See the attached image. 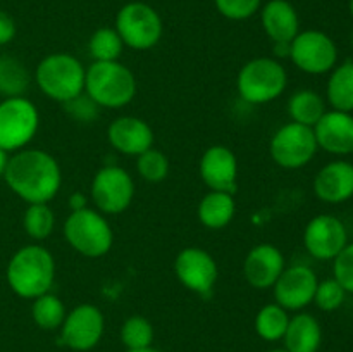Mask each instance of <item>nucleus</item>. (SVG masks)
<instances>
[{"label":"nucleus","mask_w":353,"mask_h":352,"mask_svg":"<svg viewBox=\"0 0 353 352\" xmlns=\"http://www.w3.org/2000/svg\"><path fill=\"white\" fill-rule=\"evenodd\" d=\"M317 283L319 278L309 266L295 264L285 268L272 286L276 304L285 307L288 313L305 309L314 302Z\"/></svg>","instance_id":"2eb2a0df"},{"label":"nucleus","mask_w":353,"mask_h":352,"mask_svg":"<svg viewBox=\"0 0 353 352\" xmlns=\"http://www.w3.org/2000/svg\"><path fill=\"white\" fill-rule=\"evenodd\" d=\"M105 330L103 313L93 304H79L65 314L61 326V340L76 352H88L99 345Z\"/></svg>","instance_id":"f8f14e48"},{"label":"nucleus","mask_w":353,"mask_h":352,"mask_svg":"<svg viewBox=\"0 0 353 352\" xmlns=\"http://www.w3.org/2000/svg\"><path fill=\"white\" fill-rule=\"evenodd\" d=\"M92 199L102 214H121L134 199L133 176L124 168L107 164L92 179Z\"/></svg>","instance_id":"9b49d317"},{"label":"nucleus","mask_w":353,"mask_h":352,"mask_svg":"<svg viewBox=\"0 0 353 352\" xmlns=\"http://www.w3.org/2000/svg\"><path fill=\"white\" fill-rule=\"evenodd\" d=\"M64 238L78 254L99 259L112 248L114 231L102 213L85 207L71 211L64 223Z\"/></svg>","instance_id":"423d86ee"},{"label":"nucleus","mask_w":353,"mask_h":352,"mask_svg":"<svg viewBox=\"0 0 353 352\" xmlns=\"http://www.w3.org/2000/svg\"><path fill=\"white\" fill-rule=\"evenodd\" d=\"M326 95L334 110L353 113V61L334 66L327 79Z\"/></svg>","instance_id":"b1692460"},{"label":"nucleus","mask_w":353,"mask_h":352,"mask_svg":"<svg viewBox=\"0 0 353 352\" xmlns=\"http://www.w3.org/2000/svg\"><path fill=\"white\" fill-rule=\"evenodd\" d=\"M345 299H347V292H345L343 286H341L334 278H327L317 283L314 304H316L321 311L331 313V311L340 309V307L343 306Z\"/></svg>","instance_id":"473e14b6"},{"label":"nucleus","mask_w":353,"mask_h":352,"mask_svg":"<svg viewBox=\"0 0 353 352\" xmlns=\"http://www.w3.org/2000/svg\"><path fill=\"white\" fill-rule=\"evenodd\" d=\"M290 43H292V41H290ZM290 43H286V41H278V43H274L276 55H278V57H290Z\"/></svg>","instance_id":"58836bf2"},{"label":"nucleus","mask_w":353,"mask_h":352,"mask_svg":"<svg viewBox=\"0 0 353 352\" xmlns=\"http://www.w3.org/2000/svg\"><path fill=\"white\" fill-rule=\"evenodd\" d=\"M202 182L214 192L233 193L238 190V159L226 145H212L199 162Z\"/></svg>","instance_id":"dca6fc26"},{"label":"nucleus","mask_w":353,"mask_h":352,"mask_svg":"<svg viewBox=\"0 0 353 352\" xmlns=\"http://www.w3.org/2000/svg\"><path fill=\"white\" fill-rule=\"evenodd\" d=\"M265 352H288L286 349H271V351H265Z\"/></svg>","instance_id":"79ce46f5"},{"label":"nucleus","mask_w":353,"mask_h":352,"mask_svg":"<svg viewBox=\"0 0 353 352\" xmlns=\"http://www.w3.org/2000/svg\"><path fill=\"white\" fill-rule=\"evenodd\" d=\"M333 278L345 289V292L353 295V242L333 259Z\"/></svg>","instance_id":"f704fd0d"},{"label":"nucleus","mask_w":353,"mask_h":352,"mask_svg":"<svg viewBox=\"0 0 353 352\" xmlns=\"http://www.w3.org/2000/svg\"><path fill=\"white\" fill-rule=\"evenodd\" d=\"M314 193L326 204H343L353 197V164L343 159L327 162L314 178Z\"/></svg>","instance_id":"aec40b11"},{"label":"nucleus","mask_w":353,"mask_h":352,"mask_svg":"<svg viewBox=\"0 0 353 352\" xmlns=\"http://www.w3.org/2000/svg\"><path fill=\"white\" fill-rule=\"evenodd\" d=\"M283 342L288 352H317L323 344V328L316 316L299 313L290 317Z\"/></svg>","instance_id":"4be33fe9"},{"label":"nucleus","mask_w":353,"mask_h":352,"mask_svg":"<svg viewBox=\"0 0 353 352\" xmlns=\"http://www.w3.org/2000/svg\"><path fill=\"white\" fill-rule=\"evenodd\" d=\"M285 268V255L276 245L259 244L245 257L243 276L254 289L268 290L274 286Z\"/></svg>","instance_id":"f3484780"},{"label":"nucleus","mask_w":353,"mask_h":352,"mask_svg":"<svg viewBox=\"0 0 353 352\" xmlns=\"http://www.w3.org/2000/svg\"><path fill=\"white\" fill-rule=\"evenodd\" d=\"M30 81V72L19 59L10 57V55H0V95L3 99L24 97Z\"/></svg>","instance_id":"a878e982"},{"label":"nucleus","mask_w":353,"mask_h":352,"mask_svg":"<svg viewBox=\"0 0 353 352\" xmlns=\"http://www.w3.org/2000/svg\"><path fill=\"white\" fill-rule=\"evenodd\" d=\"M290 323V314L279 304H265L255 316V331L265 342L283 340Z\"/></svg>","instance_id":"bb28decb"},{"label":"nucleus","mask_w":353,"mask_h":352,"mask_svg":"<svg viewBox=\"0 0 353 352\" xmlns=\"http://www.w3.org/2000/svg\"><path fill=\"white\" fill-rule=\"evenodd\" d=\"M347 244V226L333 214H319L312 217L303 230V245L317 261H333Z\"/></svg>","instance_id":"4468645a"},{"label":"nucleus","mask_w":353,"mask_h":352,"mask_svg":"<svg viewBox=\"0 0 353 352\" xmlns=\"http://www.w3.org/2000/svg\"><path fill=\"white\" fill-rule=\"evenodd\" d=\"M288 72L272 57H257L245 62L236 76V90L241 100L254 106L272 102L285 93Z\"/></svg>","instance_id":"39448f33"},{"label":"nucleus","mask_w":353,"mask_h":352,"mask_svg":"<svg viewBox=\"0 0 353 352\" xmlns=\"http://www.w3.org/2000/svg\"><path fill=\"white\" fill-rule=\"evenodd\" d=\"M7 162H9V152L0 147V178H3V175H6Z\"/></svg>","instance_id":"ea45409f"},{"label":"nucleus","mask_w":353,"mask_h":352,"mask_svg":"<svg viewBox=\"0 0 353 352\" xmlns=\"http://www.w3.org/2000/svg\"><path fill=\"white\" fill-rule=\"evenodd\" d=\"M290 59L307 75H326L336 66L338 47L324 31H299L290 43Z\"/></svg>","instance_id":"9d476101"},{"label":"nucleus","mask_w":353,"mask_h":352,"mask_svg":"<svg viewBox=\"0 0 353 352\" xmlns=\"http://www.w3.org/2000/svg\"><path fill=\"white\" fill-rule=\"evenodd\" d=\"M234 213H236V202L233 193L214 192V190L205 193L196 207L199 221L209 230L226 228L233 221Z\"/></svg>","instance_id":"5701e85b"},{"label":"nucleus","mask_w":353,"mask_h":352,"mask_svg":"<svg viewBox=\"0 0 353 352\" xmlns=\"http://www.w3.org/2000/svg\"><path fill=\"white\" fill-rule=\"evenodd\" d=\"M352 45H353V33H352Z\"/></svg>","instance_id":"c03bdc74"},{"label":"nucleus","mask_w":353,"mask_h":352,"mask_svg":"<svg viewBox=\"0 0 353 352\" xmlns=\"http://www.w3.org/2000/svg\"><path fill=\"white\" fill-rule=\"evenodd\" d=\"M65 314L68 311H65L64 302L50 292L33 299V304H31V317L41 330L52 331L61 328L65 320Z\"/></svg>","instance_id":"cd10ccee"},{"label":"nucleus","mask_w":353,"mask_h":352,"mask_svg":"<svg viewBox=\"0 0 353 352\" xmlns=\"http://www.w3.org/2000/svg\"><path fill=\"white\" fill-rule=\"evenodd\" d=\"M221 16L231 21H245L261 10L262 0H214Z\"/></svg>","instance_id":"72a5a7b5"},{"label":"nucleus","mask_w":353,"mask_h":352,"mask_svg":"<svg viewBox=\"0 0 353 352\" xmlns=\"http://www.w3.org/2000/svg\"><path fill=\"white\" fill-rule=\"evenodd\" d=\"M40 128V113L26 97H9L0 102V147L17 152L28 147Z\"/></svg>","instance_id":"0eeeda50"},{"label":"nucleus","mask_w":353,"mask_h":352,"mask_svg":"<svg viewBox=\"0 0 353 352\" xmlns=\"http://www.w3.org/2000/svg\"><path fill=\"white\" fill-rule=\"evenodd\" d=\"M107 138L117 152L137 157L154 147L155 140L150 124L137 116L116 117L107 128Z\"/></svg>","instance_id":"6ab92c4d"},{"label":"nucleus","mask_w":353,"mask_h":352,"mask_svg":"<svg viewBox=\"0 0 353 352\" xmlns=\"http://www.w3.org/2000/svg\"><path fill=\"white\" fill-rule=\"evenodd\" d=\"M86 69L74 55L55 52L41 59L34 71V81L45 97L65 104L85 92Z\"/></svg>","instance_id":"20e7f679"},{"label":"nucleus","mask_w":353,"mask_h":352,"mask_svg":"<svg viewBox=\"0 0 353 352\" xmlns=\"http://www.w3.org/2000/svg\"><path fill=\"white\" fill-rule=\"evenodd\" d=\"M134 72L119 61L93 62L85 75V92L99 107L121 109L137 97Z\"/></svg>","instance_id":"7ed1b4c3"},{"label":"nucleus","mask_w":353,"mask_h":352,"mask_svg":"<svg viewBox=\"0 0 353 352\" xmlns=\"http://www.w3.org/2000/svg\"><path fill=\"white\" fill-rule=\"evenodd\" d=\"M174 273L185 289L209 297L219 276V268L212 255L200 247H186L174 259Z\"/></svg>","instance_id":"ddd939ff"},{"label":"nucleus","mask_w":353,"mask_h":352,"mask_svg":"<svg viewBox=\"0 0 353 352\" xmlns=\"http://www.w3.org/2000/svg\"><path fill=\"white\" fill-rule=\"evenodd\" d=\"M123 48L124 43L116 28H99L97 31H93L88 41V52L93 57V62L119 61Z\"/></svg>","instance_id":"c85d7f7f"},{"label":"nucleus","mask_w":353,"mask_h":352,"mask_svg":"<svg viewBox=\"0 0 353 352\" xmlns=\"http://www.w3.org/2000/svg\"><path fill=\"white\" fill-rule=\"evenodd\" d=\"M6 276L17 297L33 300L50 292L55 280V259L41 245H24L10 257Z\"/></svg>","instance_id":"f03ea898"},{"label":"nucleus","mask_w":353,"mask_h":352,"mask_svg":"<svg viewBox=\"0 0 353 352\" xmlns=\"http://www.w3.org/2000/svg\"><path fill=\"white\" fill-rule=\"evenodd\" d=\"M317 140L314 130L299 123H286L272 135L269 152L279 168L300 169L305 168L316 157Z\"/></svg>","instance_id":"1a4fd4ad"},{"label":"nucleus","mask_w":353,"mask_h":352,"mask_svg":"<svg viewBox=\"0 0 353 352\" xmlns=\"http://www.w3.org/2000/svg\"><path fill=\"white\" fill-rule=\"evenodd\" d=\"M326 102L316 90H296L288 100V114L293 123L314 128L326 114Z\"/></svg>","instance_id":"393cba45"},{"label":"nucleus","mask_w":353,"mask_h":352,"mask_svg":"<svg viewBox=\"0 0 353 352\" xmlns=\"http://www.w3.org/2000/svg\"><path fill=\"white\" fill-rule=\"evenodd\" d=\"M7 186L28 204H48L59 193L62 171L57 159L41 148L14 152L7 162Z\"/></svg>","instance_id":"f257e3e1"},{"label":"nucleus","mask_w":353,"mask_h":352,"mask_svg":"<svg viewBox=\"0 0 353 352\" xmlns=\"http://www.w3.org/2000/svg\"><path fill=\"white\" fill-rule=\"evenodd\" d=\"M114 28L123 43L133 50H150L164 33L162 17L145 2H130L121 7Z\"/></svg>","instance_id":"6e6552de"},{"label":"nucleus","mask_w":353,"mask_h":352,"mask_svg":"<svg viewBox=\"0 0 353 352\" xmlns=\"http://www.w3.org/2000/svg\"><path fill=\"white\" fill-rule=\"evenodd\" d=\"M317 147L333 155L353 154V114L343 110H326L312 128Z\"/></svg>","instance_id":"a211bd4d"},{"label":"nucleus","mask_w":353,"mask_h":352,"mask_svg":"<svg viewBox=\"0 0 353 352\" xmlns=\"http://www.w3.org/2000/svg\"><path fill=\"white\" fill-rule=\"evenodd\" d=\"M17 33L16 21L9 12L0 9V45H7L14 40Z\"/></svg>","instance_id":"e433bc0d"},{"label":"nucleus","mask_w":353,"mask_h":352,"mask_svg":"<svg viewBox=\"0 0 353 352\" xmlns=\"http://www.w3.org/2000/svg\"><path fill=\"white\" fill-rule=\"evenodd\" d=\"M126 352H162V351H159V349H155L154 345H150V347H145V349H134V351H126Z\"/></svg>","instance_id":"a19ab883"},{"label":"nucleus","mask_w":353,"mask_h":352,"mask_svg":"<svg viewBox=\"0 0 353 352\" xmlns=\"http://www.w3.org/2000/svg\"><path fill=\"white\" fill-rule=\"evenodd\" d=\"M24 231L33 240H45L55 226V214L48 204H28L23 214Z\"/></svg>","instance_id":"c756f323"},{"label":"nucleus","mask_w":353,"mask_h":352,"mask_svg":"<svg viewBox=\"0 0 353 352\" xmlns=\"http://www.w3.org/2000/svg\"><path fill=\"white\" fill-rule=\"evenodd\" d=\"M119 337L126 351L150 347L154 344V326L145 316L133 314L123 323Z\"/></svg>","instance_id":"7c9ffc66"},{"label":"nucleus","mask_w":353,"mask_h":352,"mask_svg":"<svg viewBox=\"0 0 353 352\" xmlns=\"http://www.w3.org/2000/svg\"><path fill=\"white\" fill-rule=\"evenodd\" d=\"M69 207H71V211L85 209V207H88V200L81 192H74L69 197Z\"/></svg>","instance_id":"4c0bfd02"},{"label":"nucleus","mask_w":353,"mask_h":352,"mask_svg":"<svg viewBox=\"0 0 353 352\" xmlns=\"http://www.w3.org/2000/svg\"><path fill=\"white\" fill-rule=\"evenodd\" d=\"M64 106L65 109H68V113L78 121H92L95 119L97 114H99V106H97L86 93H81V95H78L76 99L69 100Z\"/></svg>","instance_id":"c9c22d12"},{"label":"nucleus","mask_w":353,"mask_h":352,"mask_svg":"<svg viewBox=\"0 0 353 352\" xmlns=\"http://www.w3.org/2000/svg\"><path fill=\"white\" fill-rule=\"evenodd\" d=\"M138 175L148 183H161L169 175V159L164 152L157 148H148L143 154L138 155L137 161Z\"/></svg>","instance_id":"2f4dec72"},{"label":"nucleus","mask_w":353,"mask_h":352,"mask_svg":"<svg viewBox=\"0 0 353 352\" xmlns=\"http://www.w3.org/2000/svg\"><path fill=\"white\" fill-rule=\"evenodd\" d=\"M350 14H352V17H353V0H350Z\"/></svg>","instance_id":"37998d69"},{"label":"nucleus","mask_w":353,"mask_h":352,"mask_svg":"<svg viewBox=\"0 0 353 352\" xmlns=\"http://www.w3.org/2000/svg\"><path fill=\"white\" fill-rule=\"evenodd\" d=\"M219 352H226V351H219Z\"/></svg>","instance_id":"a18cd8bd"},{"label":"nucleus","mask_w":353,"mask_h":352,"mask_svg":"<svg viewBox=\"0 0 353 352\" xmlns=\"http://www.w3.org/2000/svg\"><path fill=\"white\" fill-rule=\"evenodd\" d=\"M261 21L272 43H290L300 31L299 12L288 0H269L261 7Z\"/></svg>","instance_id":"412c9836"}]
</instances>
